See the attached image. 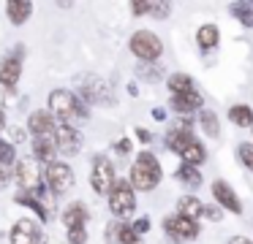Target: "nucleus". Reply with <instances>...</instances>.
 <instances>
[{
    "instance_id": "5701e85b",
    "label": "nucleus",
    "mask_w": 253,
    "mask_h": 244,
    "mask_svg": "<svg viewBox=\"0 0 253 244\" xmlns=\"http://www.w3.org/2000/svg\"><path fill=\"white\" fill-rule=\"evenodd\" d=\"M199 122H202V130L210 136V139H218V136H220V125H218V114H215V111L204 108V111L199 114Z\"/></svg>"
},
{
    "instance_id": "0eeeda50",
    "label": "nucleus",
    "mask_w": 253,
    "mask_h": 244,
    "mask_svg": "<svg viewBox=\"0 0 253 244\" xmlns=\"http://www.w3.org/2000/svg\"><path fill=\"white\" fill-rule=\"evenodd\" d=\"M115 166H112L109 157L104 155H95L93 157V174H90V184L98 195H109L112 187H115Z\"/></svg>"
},
{
    "instance_id": "72a5a7b5",
    "label": "nucleus",
    "mask_w": 253,
    "mask_h": 244,
    "mask_svg": "<svg viewBox=\"0 0 253 244\" xmlns=\"http://www.w3.org/2000/svg\"><path fill=\"white\" fill-rule=\"evenodd\" d=\"M133 231H136L139 236H144V233L150 231V220H147V217H139V220L133 222Z\"/></svg>"
},
{
    "instance_id": "4468645a",
    "label": "nucleus",
    "mask_w": 253,
    "mask_h": 244,
    "mask_svg": "<svg viewBox=\"0 0 253 244\" xmlns=\"http://www.w3.org/2000/svg\"><path fill=\"white\" fill-rule=\"evenodd\" d=\"M19 76H22V63H19V57H3L0 60V84L6 87V90H11L14 84L19 81Z\"/></svg>"
},
{
    "instance_id": "ea45409f",
    "label": "nucleus",
    "mask_w": 253,
    "mask_h": 244,
    "mask_svg": "<svg viewBox=\"0 0 253 244\" xmlns=\"http://www.w3.org/2000/svg\"><path fill=\"white\" fill-rule=\"evenodd\" d=\"M226 244H253V242H251L248 236H234V239H229Z\"/></svg>"
},
{
    "instance_id": "7ed1b4c3",
    "label": "nucleus",
    "mask_w": 253,
    "mask_h": 244,
    "mask_svg": "<svg viewBox=\"0 0 253 244\" xmlns=\"http://www.w3.org/2000/svg\"><path fill=\"white\" fill-rule=\"evenodd\" d=\"M77 87H79V95H82L87 103H95V106H115L112 87L106 84L101 76L84 73V76H79V79H77Z\"/></svg>"
},
{
    "instance_id": "2f4dec72",
    "label": "nucleus",
    "mask_w": 253,
    "mask_h": 244,
    "mask_svg": "<svg viewBox=\"0 0 253 244\" xmlns=\"http://www.w3.org/2000/svg\"><path fill=\"white\" fill-rule=\"evenodd\" d=\"M120 244H142V236H139V233L133 231V225H123Z\"/></svg>"
},
{
    "instance_id": "dca6fc26",
    "label": "nucleus",
    "mask_w": 253,
    "mask_h": 244,
    "mask_svg": "<svg viewBox=\"0 0 253 244\" xmlns=\"http://www.w3.org/2000/svg\"><path fill=\"white\" fill-rule=\"evenodd\" d=\"M28 128H30V133H33V139L36 136H52L57 128V122L52 119L49 111H33L28 119Z\"/></svg>"
},
{
    "instance_id": "39448f33",
    "label": "nucleus",
    "mask_w": 253,
    "mask_h": 244,
    "mask_svg": "<svg viewBox=\"0 0 253 244\" xmlns=\"http://www.w3.org/2000/svg\"><path fill=\"white\" fill-rule=\"evenodd\" d=\"M131 52L139 60H144V63H153V60H158L164 54V41L150 30H136L131 35Z\"/></svg>"
},
{
    "instance_id": "20e7f679",
    "label": "nucleus",
    "mask_w": 253,
    "mask_h": 244,
    "mask_svg": "<svg viewBox=\"0 0 253 244\" xmlns=\"http://www.w3.org/2000/svg\"><path fill=\"white\" fill-rule=\"evenodd\" d=\"M109 209L117 220L133 214V209H136V195H133V187L128 179H117L115 182V187L109 193Z\"/></svg>"
},
{
    "instance_id": "e433bc0d",
    "label": "nucleus",
    "mask_w": 253,
    "mask_h": 244,
    "mask_svg": "<svg viewBox=\"0 0 253 244\" xmlns=\"http://www.w3.org/2000/svg\"><path fill=\"white\" fill-rule=\"evenodd\" d=\"M115 149L120 152V155H128V152H131V139H120L115 144Z\"/></svg>"
},
{
    "instance_id": "c756f323",
    "label": "nucleus",
    "mask_w": 253,
    "mask_h": 244,
    "mask_svg": "<svg viewBox=\"0 0 253 244\" xmlns=\"http://www.w3.org/2000/svg\"><path fill=\"white\" fill-rule=\"evenodd\" d=\"M171 11L169 3H147V14L153 16V19H166Z\"/></svg>"
},
{
    "instance_id": "a211bd4d",
    "label": "nucleus",
    "mask_w": 253,
    "mask_h": 244,
    "mask_svg": "<svg viewBox=\"0 0 253 244\" xmlns=\"http://www.w3.org/2000/svg\"><path fill=\"white\" fill-rule=\"evenodd\" d=\"M171 106H174V111H180V114H191V111H196V108L202 106V95H199L196 90L171 95Z\"/></svg>"
},
{
    "instance_id": "473e14b6",
    "label": "nucleus",
    "mask_w": 253,
    "mask_h": 244,
    "mask_svg": "<svg viewBox=\"0 0 253 244\" xmlns=\"http://www.w3.org/2000/svg\"><path fill=\"white\" fill-rule=\"evenodd\" d=\"M84 242H87V231H84V228L68 231V244H84Z\"/></svg>"
},
{
    "instance_id": "c03bdc74",
    "label": "nucleus",
    "mask_w": 253,
    "mask_h": 244,
    "mask_svg": "<svg viewBox=\"0 0 253 244\" xmlns=\"http://www.w3.org/2000/svg\"><path fill=\"white\" fill-rule=\"evenodd\" d=\"M41 244H46V242H41Z\"/></svg>"
},
{
    "instance_id": "a878e982",
    "label": "nucleus",
    "mask_w": 253,
    "mask_h": 244,
    "mask_svg": "<svg viewBox=\"0 0 253 244\" xmlns=\"http://www.w3.org/2000/svg\"><path fill=\"white\" fill-rule=\"evenodd\" d=\"M169 90H171V95L191 92L193 90V79L188 73H174V76H169Z\"/></svg>"
},
{
    "instance_id": "4c0bfd02",
    "label": "nucleus",
    "mask_w": 253,
    "mask_h": 244,
    "mask_svg": "<svg viewBox=\"0 0 253 244\" xmlns=\"http://www.w3.org/2000/svg\"><path fill=\"white\" fill-rule=\"evenodd\" d=\"M131 11L136 16H142V14H147V3H131Z\"/></svg>"
},
{
    "instance_id": "7c9ffc66",
    "label": "nucleus",
    "mask_w": 253,
    "mask_h": 244,
    "mask_svg": "<svg viewBox=\"0 0 253 244\" xmlns=\"http://www.w3.org/2000/svg\"><path fill=\"white\" fill-rule=\"evenodd\" d=\"M14 146L11 144H6V141H0V168H6V166H11L14 163Z\"/></svg>"
},
{
    "instance_id": "412c9836",
    "label": "nucleus",
    "mask_w": 253,
    "mask_h": 244,
    "mask_svg": "<svg viewBox=\"0 0 253 244\" xmlns=\"http://www.w3.org/2000/svg\"><path fill=\"white\" fill-rule=\"evenodd\" d=\"M229 117L234 125H240V128H253V108L245 106V103H237V106L229 108Z\"/></svg>"
},
{
    "instance_id": "2eb2a0df",
    "label": "nucleus",
    "mask_w": 253,
    "mask_h": 244,
    "mask_svg": "<svg viewBox=\"0 0 253 244\" xmlns=\"http://www.w3.org/2000/svg\"><path fill=\"white\" fill-rule=\"evenodd\" d=\"M55 155H57V141H55V133L52 136H36L33 139V157L36 160H46L55 163Z\"/></svg>"
},
{
    "instance_id": "f8f14e48",
    "label": "nucleus",
    "mask_w": 253,
    "mask_h": 244,
    "mask_svg": "<svg viewBox=\"0 0 253 244\" xmlns=\"http://www.w3.org/2000/svg\"><path fill=\"white\" fill-rule=\"evenodd\" d=\"M8 239H11V244H41L44 242V233L36 228L33 220H17Z\"/></svg>"
},
{
    "instance_id": "a19ab883",
    "label": "nucleus",
    "mask_w": 253,
    "mask_h": 244,
    "mask_svg": "<svg viewBox=\"0 0 253 244\" xmlns=\"http://www.w3.org/2000/svg\"><path fill=\"white\" fill-rule=\"evenodd\" d=\"M8 179H11V171H8V168H0V187H3Z\"/></svg>"
},
{
    "instance_id": "c9c22d12",
    "label": "nucleus",
    "mask_w": 253,
    "mask_h": 244,
    "mask_svg": "<svg viewBox=\"0 0 253 244\" xmlns=\"http://www.w3.org/2000/svg\"><path fill=\"white\" fill-rule=\"evenodd\" d=\"M139 73H144L150 81H158V70H153L150 68V63H144V65H139Z\"/></svg>"
},
{
    "instance_id": "f03ea898",
    "label": "nucleus",
    "mask_w": 253,
    "mask_h": 244,
    "mask_svg": "<svg viewBox=\"0 0 253 244\" xmlns=\"http://www.w3.org/2000/svg\"><path fill=\"white\" fill-rule=\"evenodd\" d=\"M166 144H169V149L177 152V155H180L182 160L188 163V166H196V163H204V160H207V152H204V146L199 144L196 139H193L191 130L171 128V133L166 136Z\"/></svg>"
},
{
    "instance_id": "c85d7f7f",
    "label": "nucleus",
    "mask_w": 253,
    "mask_h": 244,
    "mask_svg": "<svg viewBox=\"0 0 253 244\" xmlns=\"http://www.w3.org/2000/svg\"><path fill=\"white\" fill-rule=\"evenodd\" d=\"M123 225H126V222H120V220L109 222V225H106V242H109V244H120V236H123Z\"/></svg>"
},
{
    "instance_id": "b1692460",
    "label": "nucleus",
    "mask_w": 253,
    "mask_h": 244,
    "mask_svg": "<svg viewBox=\"0 0 253 244\" xmlns=\"http://www.w3.org/2000/svg\"><path fill=\"white\" fill-rule=\"evenodd\" d=\"M229 11H231V16L240 19V25L253 27V3H231Z\"/></svg>"
},
{
    "instance_id": "a18cd8bd",
    "label": "nucleus",
    "mask_w": 253,
    "mask_h": 244,
    "mask_svg": "<svg viewBox=\"0 0 253 244\" xmlns=\"http://www.w3.org/2000/svg\"><path fill=\"white\" fill-rule=\"evenodd\" d=\"M251 130H253V128H251Z\"/></svg>"
},
{
    "instance_id": "393cba45",
    "label": "nucleus",
    "mask_w": 253,
    "mask_h": 244,
    "mask_svg": "<svg viewBox=\"0 0 253 244\" xmlns=\"http://www.w3.org/2000/svg\"><path fill=\"white\" fill-rule=\"evenodd\" d=\"M177 179L185 182L188 187H199V184H202V174L196 171V166H188V163H182V166L177 168Z\"/></svg>"
},
{
    "instance_id": "37998d69",
    "label": "nucleus",
    "mask_w": 253,
    "mask_h": 244,
    "mask_svg": "<svg viewBox=\"0 0 253 244\" xmlns=\"http://www.w3.org/2000/svg\"><path fill=\"white\" fill-rule=\"evenodd\" d=\"M3 128H6V114L0 111V130H3Z\"/></svg>"
},
{
    "instance_id": "9b49d317",
    "label": "nucleus",
    "mask_w": 253,
    "mask_h": 244,
    "mask_svg": "<svg viewBox=\"0 0 253 244\" xmlns=\"http://www.w3.org/2000/svg\"><path fill=\"white\" fill-rule=\"evenodd\" d=\"M55 141H57V152H63L66 157H71V155H77L79 146H82V133H79L71 122L63 119V122H57V128H55Z\"/></svg>"
},
{
    "instance_id": "9d476101",
    "label": "nucleus",
    "mask_w": 253,
    "mask_h": 244,
    "mask_svg": "<svg viewBox=\"0 0 253 244\" xmlns=\"http://www.w3.org/2000/svg\"><path fill=\"white\" fill-rule=\"evenodd\" d=\"M14 176H17V184L25 190V193H36V198L41 195V174H39V166H36V157L19 160Z\"/></svg>"
},
{
    "instance_id": "6ab92c4d",
    "label": "nucleus",
    "mask_w": 253,
    "mask_h": 244,
    "mask_svg": "<svg viewBox=\"0 0 253 244\" xmlns=\"http://www.w3.org/2000/svg\"><path fill=\"white\" fill-rule=\"evenodd\" d=\"M177 214L188 217V220H196V217H204V204L196 198V195H182L177 201Z\"/></svg>"
},
{
    "instance_id": "ddd939ff",
    "label": "nucleus",
    "mask_w": 253,
    "mask_h": 244,
    "mask_svg": "<svg viewBox=\"0 0 253 244\" xmlns=\"http://www.w3.org/2000/svg\"><path fill=\"white\" fill-rule=\"evenodd\" d=\"M212 193H215V201H218L223 209H229L231 214H242V204H240V198H237V193L229 187L226 182H212Z\"/></svg>"
},
{
    "instance_id": "79ce46f5",
    "label": "nucleus",
    "mask_w": 253,
    "mask_h": 244,
    "mask_svg": "<svg viewBox=\"0 0 253 244\" xmlns=\"http://www.w3.org/2000/svg\"><path fill=\"white\" fill-rule=\"evenodd\" d=\"M153 117L155 119H166V111H164V108H153Z\"/></svg>"
},
{
    "instance_id": "f257e3e1",
    "label": "nucleus",
    "mask_w": 253,
    "mask_h": 244,
    "mask_svg": "<svg viewBox=\"0 0 253 244\" xmlns=\"http://www.w3.org/2000/svg\"><path fill=\"white\" fill-rule=\"evenodd\" d=\"M161 182V163L153 152H139V157L131 166V184L142 193L155 190V184Z\"/></svg>"
},
{
    "instance_id": "6e6552de",
    "label": "nucleus",
    "mask_w": 253,
    "mask_h": 244,
    "mask_svg": "<svg viewBox=\"0 0 253 244\" xmlns=\"http://www.w3.org/2000/svg\"><path fill=\"white\" fill-rule=\"evenodd\" d=\"M44 179H46V184H49V190H52V195H55V198L71 193V187H74V171H71V166L57 163V160L46 166Z\"/></svg>"
},
{
    "instance_id": "bb28decb",
    "label": "nucleus",
    "mask_w": 253,
    "mask_h": 244,
    "mask_svg": "<svg viewBox=\"0 0 253 244\" xmlns=\"http://www.w3.org/2000/svg\"><path fill=\"white\" fill-rule=\"evenodd\" d=\"M17 204H22V206H30V209H33L36 214H39V220H49V214H46L44 204H41L39 198H33V195H28V193L17 195Z\"/></svg>"
},
{
    "instance_id": "4be33fe9",
    "label": "nucleus",
    "mask_w": 253,
    "mask_h": 244,
    "mask_svg": "<svg viewBox=\"0 0 253 244\" xmlns=\"http://www.w3.org/2000/svg\"><path fill=\"white\" fill-rule=\"evenodd\" d=\"M218 38H220V30L215 25H202L196 33V41L202 49H215L218 46Z\"/></svg>"
},
{
    "instance_id": "423d86ee",
    "label": "nucleus",
    "mask_w": 253,
    "mask_h": 244,
    "mask_svg": "<svg viewBox=\"0 0 253 244\" xmlns=\"http://www.w3.org/2000/svg\"><path fill=\"white\" fill-rule=\"evenodd\" d=\"M49 108L68 122L71 117H87V108L79 103V98L71 90H55L49 95Z\"/></svg>"
},
{
    "instance_id": "f3484780",
    "label": "nucleus",
    "mask_w": 253,
    "mask_h": 244,
    "mask_svg": "<svg viewBox=\"0 0 253 244\" xmlns=\"http://www.w3.org/2000/svg\"><path fill=\"white\" fill-rule=\"evenodd\" d=\"M87 206L82 204V201H74V204L66 206V211H63V225L68 228V231H74V228H84V222H87Z\"/></svg>"
},
{
    "instance_id": "1a4fd4ad",
    "label": "nucleus",
    "mask_w": 253,
    "mask_h": 244,
    "mask_svg": "<svg viewBox=\"0 0 253 244\" xmlns=\"http://www.w3.org/2000/svg\"><path fill=\"white\" fill-rule=\"evenodd\" d=\"M164 231L169 233L174 242H193V239L199 236L196 220H188V217H182V214L164 217Z\"/></svg>"
},
{
    "instance_id": "aec40b11",
    "label": "nucleus",
    "mask_w": 253,
    "mask_h": 244,
    "mask_svg": "<svg viewBox=\"0 0 253 244\" xmlns=\"http://www.w3.org/2000/svg\"><path fill=\"white\" fill-rule=\"evenodd\" d=\"M6 14L14 25H25L30 19V14H33V3H28V0H11V3H6Z\"/></svg>"
},
{
    "instance_id": "58836bf2",
    "label": "nucleus",
    "mask_w": 253,
    "mask_h": 244,
    "mask_svg": "<svg viewBox=\"0 0 253 244\" xmlns=\"http://www.w3.org/2000/svg\"><path fill=\"white\" fill-rule=\"evenodd\" d=\"M136 136H139V139L144 141V144H147V141L153 139V133H150V130H144V128H136Z\"/></svg>"
},
{
    "instance_id": "cd10ccee",
    "label": "nucleus",
    "mask_w": 253,
    "mask_h": 244,
    "mask_svg": "<svg viewBox=\"0 0 253 244\" xmlns=\"http://www.w3.org/2000/svg\"><path fill=\"white\" fill-rule=\"evenodd\" d=\"M237 157H240L242 166L251 168V171H253V144H251V141H245V144L237 146Z\"/></svg>"
},
{
    "instance_id": "f704fd0d",
    "label": "nucleus",
    "mask_w": 253,
    "mask_h": 244,
    "mask_svg": "<svg viewBox=\"0 0 253 244\" xmlns=\"http://www.w3.org/2000/svg\"><path fill=\"white\" fill-rule=\"evenodd\" d=\"M204 217H207V220H212V222H218L223 214H220L218 206H204Z\"/></svg>"
}]
</instances>
